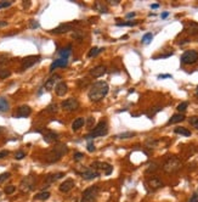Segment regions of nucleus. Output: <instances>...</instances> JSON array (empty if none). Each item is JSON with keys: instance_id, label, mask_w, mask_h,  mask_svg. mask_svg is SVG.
Masks as SVG:
<instances>
[{"instance_id": "obj_16", "label": "nucleus", "mask_w": 198, "mask_h": 202, "mask_svg": "<svg viewBox=\"0 0 198 202\" xmlns=\"http://www.w3.org/2000/svg\"><path fill=\"white\" fill-rule=\"evenodd\" d=\"M61 79V76L60 74H54V76H51L47 81L45 82V89L46 90H51V89H54L56 85H57V82Z\"/></svg>"}, {"instance_id": "obj_56", "label": "nucleus", "mask_w": 198, "mask_h": 202, "mask_svg": "<svg viewBox=\"0 0 198 202\" xmlns=\"http://www.w3.org/2000/svg\"><path fill=\"white\" fill-rule=\"evenodd\" d=\"M134 16H135V12H130V14H128V15H126V17H128V19L134 17Z\"/></svg>"}, {"instance_id": "obj_55", "label": "nucleus", "mask_w": 198, "mask_h": 202, "mask_svg": "<svg viewBox=\"0 0 198 202\" xmlns=\"http://www.w3.org/2000/svg\"><path fill=\"white\" fill-rule=\"evenodd\" d=\"M7 26V22L6 21H0V27H5Z\"/></svg>"}, {"instance_id": "obj_5", "label": "nucleus", "mask_w": 198, "mask_h": 202, "mask_svg": "<svg viewBox=\"0 0 198 202\" xmlns=\"http://www.w3.org/2000/svg\"><path fill=\"white\" fill-rule=\"evenodd\" d=\"M97 194H99V186L95 185V186L88 187L83 192L80 202H95L96 201V197H97Z\"/></svg>"}, {"instance_id": "obj_35", "label": "nucleus", "mask_w": 198, "mask_h": 202, "mask_svg": "<svg viewBox=\"0 0 198 202\" xmlns=\"http://www.w3.org/2000/svg\"><path fill=\"white\" fill-rule=\"evenodd\" d=\"M187 106H188V102H186V101H184V102H181V103H179L178 105V111L179 112H184V111H186V108H187Z\"/></svg>"}, {"instance_id": "obj_34", "label": "nucleus", "mask_w": 198, "mask_h": 202, "mask_svg": "<svg viewBox=\"0 0 198 202\" xmlns=\"http://www.w3.org/2000/svg\"><path fill=\"white\" fill-rule=\"evenodd\" d=\"M134 135H135L134 132H126V133H122V134L117 135V138H119V139H128V138H133Z\"/></svg>"}, {"instance_id": "obj_4", "label": "nucleus", "mask_w": 198, "mask_h": 202, "mask_svg": "<svg viewBox=\"0 0 198 202\" xmlns=\"http://www.w3.org/2000/svg\"><path fill=\"white\" fill-rule=\"evenodd\" d=\"M107 133H108V124H107V122L101 121L97 123V125L95 127V129H94L89 135L85 137V139H86V140H91V139L97 138V137L107 135Z\"/></svg>"}, {"instance_id": "obj_30", "label": "nucleus", "mask_w": 198, "mask_h": 202, "mask_svg": "<svg viewBox=\"0 0 198 202\" xmlns=\"http://www.w3.org/2000/svg\"><path fill=\"white\" fill-rule=\"evenodd\" d=\"M95 9H96L99 12H101V14H107V12H108L107 7H106L102 2H96V4H95Z\"/></svg>"}, {"instance_id": "obj_28", "label": "nucleus", "mask_w": 198, "mask_h": 202, "mask_svg": "<svg viewBox=\"0 0 198 202\" xmlns=\"http://www.w3.org/2000/svg\"><path fill=\"white\" fill-rule=\"evenodd\" d=\"M49 197H50V192H49V191H41V192L37 194V195L34 196L35 200H40V201H45V200H47Z\"/></svg>"}, {"instance_id": "obj_17", "label": "nucleus", "mask_w": 198, "mask_h": 202, "mask_svg": "<svg viewBox=\"0 0 198 202\" xmlns=\"http://www.w3.org/2000/svg\"><path fill=\"white\" fill-rule=\"evenodd\" d=\"M31 113H32L31 107L27 106V105H23V106H20V107L17 108L16 117H17V118H26V117H28Z\"/></svg>"}, {"instance_id": "obj_8", "label": "nucleus", "mask_w": 198, "mask_h": 202, "mask_svg": "<svg viewBox=\"0 0 198 202\" xmlns=\"http://www.w3.org/2000/svg\"><path fill=\"white\" fill-rule=\"evenodd\" d=\"M61 107H62L64 111L72 112V111H76V110L79 108V101L77 100L76 98H69V99H67V100L62 101Z\"/></svg>"}, {"instance_id": "obj_46", "label": "nucleus", "mask_w": 198, "mask_h": 202, "mask_svg": "<svg viewBox=\"0 0 198 202\" xmlns=\"http://www.w3.org/2000/svg\"><path fill=\"white\" fill-rule=\"evenodd\" d=\"M159 111H162V107H155L153 110H151V113H148V116L152 117L155 113H157V112H159Z\"/></svg>"}, {"instance_id": "obj_11", "label": "nucleus", "mask_w": 198, "mask_h": 202, "mask_svg": "<svg viewBox=\"0 0 198 202\" xmlns=\"http://www.w3.org/2000/svg\"><path fill=\"white\" fill-rule=\"evenodd\" d=\"M76 24L77 23H62V24H60L59 27H56L55 29H52L51 31V33H54V34H62V33H67V32H69V31H73V28L76 27Z\"/></svg>"}, {"instance_id": "obj_44", "label": "nucleus", "mask_w": 198, "mask_h": 202, "mask_svg": "<svg viewBox=\"0 0 198 202\" xmlns=\"http://www.w3.org/2000/svg\"><path fill=\"white\" fill-rule=\"evenodd\" d=\"M88 151L89 152H94L95 151V145L93 141H89L88 142Z\"/></svg>"}, {"instance_id": "obj_41", "label": "nucleus", "mask_w": 198, "mask_h": 202, "mask_svg": "<svg viewBox=\"0 0 198 202\" xmlns=\"http://www.w3.org/2000/svg\"><path fill=\"white\" fill-rule=\"evenodd\" d=\"M9 62H10V60H9V57L6 55H0V66L1 65H6Z\"/></svg>"}, {"instance_id": "obj_23", "label": "nucleus", "mask_w": 198, "mask_h": 202, "mask_svg": "<svg viewBox=\"0 0 198 202\" xmlns=\"http://www.w3.org/2000/svg\"><path fill=\"white\" fill-rule=\"evenodd\" d=\"M84 124H85V120H84L83 117H78L77 120H74V122L72 123V129H73L74 132H77V130H79Z\"/></svg>"}, {"instance_id": "obj_7", "label": "nucleus", "mask_w": 198, "mask_h": 202, "mask_svg": "<svg viewBox=\"0 0 198 202\" xmlns=\"http://www.w3.org/2000/svg\"><path fill=\"white\" fill-rule=\"evenodd\" d=\"M35 183H37L35 177H33V175H28V177H26V178L22 179L21 185H20V189L23 191V192H29V191H32V190L34 189Z\"/></svg>"}, {"instance_id": "obj_20", "label": "nucleus", "mask_w": 198, "mask_h": 202, "mask_svg": "<svg viewBox=\"0 0 198 202\" xmlns=\"http://www.w3.org/2000/svg\"><path fill=\"white\" fill-rule=\"evenodd\" d=\"M186 32L191 36H196L198 34V23L196 22H188L186 24Z\"/></svg>"}, {"instance_id": "obj_36", "label": "nucleus", "mask_w": 198, "mask_h": 202, "mask_svg": "<svg viewBox=\"0 0 198 202\" xmlns=\"http://www.w3.org/2000/svg\"><path fill=\"white\" fill-rule=\"evenodd\" d=\"M15 190H16V187H15L14 185H7V186L5 187V190H4V192H5L6 195H10V194L15 192Z\"/></svg>"}, {"instance_id": "obj_40", "label": "nucleus", "mask_w": 198, "mask_h": 202, "mask_svg": "<svg viewBox=\"0 0 198 202\" xmlns=\"http://www.w3.org/2000/svg\"><path fill=\"white\" fill-rule=\"evenodd\" d=\"M10 173L9 172H6V173H2V174H0V183H4L5 180H7L9 178H10Z\"/></svg>"}, {"instance_id": "obj_19", "label": "nucleus", "mask_w": 198, "mask_h": 202, "mask_svg": "<svg viewBox=\"0 0 198 202\" xmlns=\"http://www.w3.org/2000/svg\"><path fill=\"white\" fill-rule=\"evenodd\" d=\"M67 91H68V86H67V84L63 83V82L57 83V85L55 86V93H56V95H59V96H64V95L67 94Z\"/></svg>"}, {"instance_id": "obj_51", "label": "nucleus", "mask_w": 198, "mask_h": 202, "mask_svg": "<svg viewBox=\"0 0 198 202\" xmlns=\"http://www.w3.org/2000/svg\"><path fill=\"white\" fill-rule=\"evenodd\" d=\"M7 155H9V151H0V160L1 158H5Z\"/></svg>"}, {"instance_id": "obj_18", "label": "nucleus", "mask_w": 198, "mask_h": 202, "mask_svg": "<svg viewBox=\"0 0 198 202\" xmlns=\"http://www.w3.org/2000/svg\"><path fill=\"white\" fill-rule=\"evenodd\" d=\"M74 187V180L73 179H67L60 185V191L61 192H68Z\"/></svg>"}, {"instance_id": "obj_15", "label": "nucleus", "mask_w": 198, "mask_h": 202, "mask_svg": "<svg viewBox=\"0 0 198 202\" xmlns=\"http://www.w3.org/2000/svg\"><path fill=\"white\" fill-rule=\"evenodd\" d=\"M106 72H107L106 66H103V65H99V66L94 67L93 69H90V76L94 77V78H100V77H102Z\"/></svg>"}, {"instance_id": "obj_38", "label": "nucleus", "mask_w": 198, "mask_h": 202, "mask_svg": "<svg viewBox=\"0 0 198 202\" xmlns=\"http://www.w3.org/2000/svg\"><path fill=\"white\" fill-rule=\"evenodd\" d=\"M136 23H138L136 21H129V22H118V23H117V26H120V27H122V26H135Z\"/></svg>"}, {"instance_id": "obj_45", "label": "nucleus", "mask_w": 198, "mask_h": 202, "mask_svg": "<svg viewBox=\"0 0 198 202\" xmlns=\"http://www.w3.org/2000/svg\"><path fill=\"white\" fill-rule=\"evenodd\" d=\"M190 124H192V125L198 128V117H191L190 118Z\"/></svg>"}, {"instance_id": "obj_6", "label": "nucleus", "mask_w": 198, "mask_h": 202, "mask_svg": "<svg viewBox=\"0 0 198 202\" xmlns=\"http://www.w3.org/2000/svg\"><path fill=\"white\" fill-rule=\"evenodd\" d=\"M181 63L184 65H193L198 61V51L196 50H187L181 55Z\"/></svg>"}, {"instance_id": "obj_61", "label": "nucleus", "mask_w": 198, "mask_h": 202, "mask_svg": "<svg viewBox=\"0 0 198 202\" xmlns=\"http://www.w3.org/2000/svg\"><path fill=\"white\" fill-rule=\"evenodd\" d=\"M0 195H1V192H0Z\"/></svg>"}, {"instance_id": "obj_3", "label": "nucleus", "mask_w": 198, "mask_h": 202, "mask_svg": "<svg viewBox=\"0 0 198 202\" xmlns=\"http://www.w3.org/2000/svg\"><path fill=\"white\" fill-rule=\"evenodd\" d=\"M181 167H182V162L180 161L178 157L171 156V157H169L167 161L164 162L163 170L165 173H175V172H178V170L181 169Z\"/></svg>"}, {"instance_id": "obj_12", "label": "nucleus", "mask_w": 198, "mask_h": 202, "mask_svg": "<svg viewBox=\"0 0 198 202\" xmlns=\"http://www.w3.org/2000/svg\"><path fill=\"white\" fill-rule=\"evenodd\" d=\"M81 178L83 179H85V180H93V179H95V178H97L100 175V172L99 170H96L95 168H88V169H85L81 174Z\"/></svg>"}, {"instance_id": "obj_1", "label": "nucleus", "mask_w": 198, "mask_h": 202, "mask_svg": "<svg viewBox=\"0 0 198 202\" xmlns=\"http://www.w3.org/2000/svg\"><path fill=\"white\" fill-rule=\"evenodd\" d=\"M108 94V84L106 82H95L88 93L89 99L94 102L101 101Z\"/></svg>"}, {"instance_id": "obj_26", "label": "nucleus", "mask_w": 198, "mask_h": 202, "mask_svg": "<svg viewBox=\"0 0 198 202\" xmlns=\"http://www.w3.org/2000/svg\"><path fill=\"white\" fill-rule=\"evenodd\" d=\"M71 49H72L71 45H68V46L64 48V49H61V50L59 51L61 59H66V60H68V57H69V55H71Z\"/></svg>"}, {"instance_id": "obj_59", "label": "nucleus", "mask_w": 198, "mask_h": 202, "mask_svg": "<svg viewBox=\"0 0 198 202\" xmlns=\"http://www.w3.org/2000/svg\"><path fill=\"white\" fill-rule=\"evenodd\" d=\"M196 98L198 99V86H197V89H196Z\"/></svg>"}, {"instance_id": "obj_47", "label": "nucleus", "mask_w": 198, "mask_h": 202, "mask_svg": "<svg viewBox=\"0 0 198 202\" xmlns=\"http://www.w3.org/2000/svg\"><path fill=\"white\" fill-rule=\"evenodd\" d=\"M157 145V140H153V139H148V141H147V146H150V147H155Z\"/></svg>"}, {"instance_id": "obj_13", "label": "nucleus", "mask_w": 198, "mask_h": 202, "mask_svg": "<svg viewBox=\"0 0 198 202\" xmlns=\"http://www.w3.org/2000/svg\"><path fill=\"white\" fill-rule=\"evenodd\" d=\"M41 133H43V137H44V141L47 142V144L55 142L57 139H59V134L55 133V132H52V130L46 129V130H43Z\"/></svg>"}, {"instance_id": "obj_21", "label": "nucleus", "mask_w": 198, "mask_h": 202, "mask_svg": "<svg viewBox=\"0 0 198 202\" xmlns=\"http://www.w3.org/2000/svg\"><path fill=\"white\" fill-rule=\"evenodd\" d=\"M67 65H68V60H66V59H57V60H55L51 63L50 71L52 72V71H54L55 68H57V67H67Z\"/></svg>"}, {"instance_id": "obj_53", "label": "nucleus", "mask_w": 198, "mask_h": 202, "mask_svg": "<svg viewBox=\"0 0 198 202\" xmlns=\"http://www.w3.org/2000/svg\"><path fill=\"white\" fill-rule=\"evenodd\" d=\"M108 2H109L111 5H118L119 0H108Z\"/></svg>"}, {"instance_id": "obj_42", "label": "nucleus", "mask_w": 198, "mask_h": 202, "mask_svg": "<svg viewBox=\"0 0 198 202\" xmlns=\"http://www.w3.org/2000/svg\"><path fill=\"white\" fill-rule=\"evenodd\" d=\"M24 157H26V154H24L23 151H21V150L15 154V158H16V160H22V158H24Z\"/></svg>"}, {"instance_id": "obj_27", "label": "nucleus", "mask_w": 198, "mask_h": 202, "mask_svg": "<svg viewBox=\"0 0 198 202\" xmlns=\"http://www.w3.org/2000/svg\"><path fill=\"white\" fill-rule=\"evenodd\" d=\"M174 133L175 134H180V135H184V137H191V132L187 129V128H184V127H178L174 129Z\"/></svg>"}, {"instance_id": "obj_25", "label": "nucleus", "mask_w": 198, "mask_h": 202, "mask_svg": "<svg viewBox=\"0 0 198 202\" xmlns=\"http://www.w3.org/2000/svg\"><path fill=\"white\" fill-rule=\"evenodd\" d=\"M10 110V103L7 99L0 98V112H7Z\"/></svg>"}, {"instance_id": "obj_54", "label": "nucleus", "mask_w": 198, "mask_h": 202, "mask_svg": "<svg viewBox=\"0 0 198 202\" xmlns=\"http://www.w3.org/2000/svg\"><path fill=\"white\" fill-rule=\"evenodd\" d=\"M168 16H169V12H163V14L160 15V17H162V19H167Z\"/></svg>"}, {"instance_id": "obj_9", "label": "nucleus", "mask_w": 198, "mask_h": 202, "mask_svg": "<svg viewBox=\"0 0 198 202\" xmlns=\"http://www.w3.org/2000/svg\"><path fill=\"white\" fill-rule=\"evenodd\" d=\"M40 61L39 55H33V56H27L22 60V65H21V69L22 71H26L28 68H31L32 66H34L37 62Z\"/></svg>"}, {"instance_id": "obj_57", "label": "nucleus", "mask_w": 198, "mask_h": 202, "mask_svg": "<svg viewBox=\"0 0 198 202\" xmlns=\"http://www.w3.org/2000/svg\"><path fill=\"white\" fill-rule=\"evenodd\" d=\"M151 7H152V9H158L159 4H152V5H151Z\"/></svg>"}, {"instance_id": "obj_22", "label": "nucleus", "mask_w": 198, "mask_h": 202, "mask_svg": "<svg viewBox=\"0 0 198 202\" xmlns=\"http://www.w3.org/2000/svg\"><path fill=\"white\" fill-rule=\"evenodd\" d=\"M62 177H64V173H62V172H60V173H55V174H50V175L46 178V187H47L49 184L55 183L56 180L61 179Z\"/></svg>"}, {"instance_id": "obj_43", "label": "nucleus", "mask_w": 198, "mask_h": 202, "mask_svg": "<svg viewBox=\"0 0 198 202\" xmlns=\"http://www.w3.org/2000/svg\"><path fill=\"white\" fill-rule=\"evenodd\" d=\"M81 158H84V154H81V152H76L74 156H73V160L74 161H80Z\"/></svg>"}, {"instance_id": "obj_39", "label": "nucleus", "mask_w": 198, "mask_h": 202, "mask_svg": "<svg viewBox=\"0 0 198 202\" xmlns=\"http://www.w3.org/2000/svg\"><path fill=\"white\" fill-rule=\"evenodd\" d=\"M12 5V1L10 0H6V1H0V9H5V7H9Z\"/></svg>"}, {"instance_id": "obj_2", "label": "nucleus", "mask_w": 198, "mask_h": 202, "mask_svg": "<svg viewBox=\"0 0 198 202\" xmlns=\"http://www.w3.org/2000/svg\"><path fill=\"white\" fill-rule=\"evenodd\" d=\"M68 152V147H67V145H64V144H57L55 147H52L49 152H47V155L45 156V160L47 162H50V163H52V162H57L63 156V155H66Z\"/></svg>"}, {"instance_id": "obj_32", "label": "nucleus", "mask_w": 198, "mask_h": 202, "mask_svg": "<svg viewBox=\"0 0 198 202\" xmlns=\"http://www.w3.org/2000/svg\"><path fill=\"white\" fill-rule=\"evenodd\" d=\"M158 164L157 163H150V166L147 167V169H146V173L148 174V173H153V172H156V170H158Z\"/></svg>"}, {"instance_id": "obj_49", "label": "nucleus", "mask_w": 198, "mask_h": 202, "mask_svg": "<svg viewBox=\"0 0 198 202\" xmlns=\"http://www.w3.org/2000/svg\"><path fill=\"white\" fill-rule=\"evenodd\" d=\"M94 122H95V120H94L93 117H89V118H88V121L85 122V123L88 124V127H90V128H91V127H93V123H94Z\"/></svg>"}, {"instance_id": "obj_52", "label": "nucleus", "mask_w": 198, "mask_h": 202, "mask_svg": "<svg viewBox=\"0 0 198 202\" xmlns=\"http://www.w3.org/2000/svg\"><path fill=\"white\" fill-rule=\"evenodd\" d=\"M158 78H171V74H159Z\"/></svg>"}, {"instance_id": "obj_58", "label": "nucleus", "mask_w": 198, "mask_h": 202, "mask_svg": "<svg viewBox=\"0 0 198 202\" xmlns=\"http://www.w3.org/2000/svg\"><path fill=\"white\" fill-rule=\"evenodd\" d=\"M29 5H31V2H29V1H27V2H23V6H24V7H28Z\"/></svg>"}, {"instance_id": "obj_10", "label": "nucleus", "mask_w": 198, "mask_h": 202, "mask_svg": "<svg viewBox=\"0 0 198 202\" xmlns=\"http://www.w3.org/2000/svg\"><path fill=\"white\" fill-rule=\"evenodd\" d=\"M91 167L95 168L96 170H97V169L102 170L103 174H106V175H109V174L112 173V170H113V167H112L111 164L106 163V162H95V163H93Z\"/></svg>"}, {"instance_id": "obj_29", "label": "nucleus", "mask_w": 198, "mask_h": 202, "mask_svg": "<svg viewBox=\"0 0 198 202\" xmlns=\"http://www.w3.org/2000/svg\"><path fill=\"white\" fill-rule=\"evenodd\" d=\"M102 50H105V49H103V48H96V46L91 48V49H90V51L88 53V57H94V56H96V55L100 54Z\"/></svg>"}, {"instance_id": "obj_33", "label": "nucleus", "mask_w": 198, "mask_h": 202, "mask_svg": "<svg viewBox=\"0 0 198 202\" xmlns=\"http://www.w3.org/2000/svg\"><path fill=\"white\" fill-rule=\"evenodd\" d=\"M153 39V34L152 33H146L143 37H142V43L143 44H150Z\"/></svg>"}, {"instance_id": "obj_48", "label": "nucleus", "mask_w": 198, "mask_h": 202, "mask_svg": "<svg viewBox=\"0 0 198 202\" xmlns=\"http://www.w3.org/2000/svg\"><path fill=\"white\" fill-rule=\"evenodd\" d=\"M29 26H31V28H33V29H34V28H38V27H39V23H38L37 21L32 20V21H31V24H29Z\"/></svg>"}, {"instance_id": "obj_37", "label": "nucleus", "mask_w": 198, "mask_h": 202, "mask_svg": "<svg viewBox=\"0 0 198 202\" xmlns=\"http://www.w3.org/2000/svg\"><path fill=\"white\" fill-rule=\"evenodd\" d=\"M46 111L50 112V113H56V112H57V105H55V103L49 105L47 108H46Z\"/></svg>"}, {"instance_id": "obj_60", "label": "nucleus", "mask_w": 198, "mask_h": 202, "mask_svg": "<svg viewBox=\"0 0 198 202\" xmlns=\"http://www.w3.org/2000/svg\"><path fill=\"white\" fill-rule=\"evenodd\" d=\"M1 132H4V128H2V127H0V133H1Z\"/></svg>"}, {"instance_id": "obj_24", "label": "nucleus", "mask_w": 198, "mask_h": 202, "mask_svg": "<svg viewBox=\"0 0 198 202\" xmlns=\"http://www.w3.org/2000/svg\"><path fill=\"white\" fill-rule=\"evenodd\" d=\"M185 121V115L182 113H176L174 116H171V118L168 121V124H174V123H180V122Z\"/></svg>"}, {"instance_id": "obj_14", "label": "nucleus", "mask_w": 198, "mask_h": 202, "mask_svg": "<svg viewBox=\"0 0 198 202\" xmlns=\"http://www.w3.org/2000/svg\"><path fill=\"white\" fill-rule=\"evenodd\" d=\"M147 186L151 190H158L160 187H163V182L159 179L158 177H151L147 180Z\"/></svg>"}, {"instance_id": "obj_50", "label": "nucleus", "mask_w": 198, "mask_h": 202, "mask_svg": "<svg viewBox=\"0 0 198 202\" xmlns=\"http://www.w3.org/2000/svg\"><path fill=\"white\" fill-rule=\"evenodd\" d=\"M188 202H198V194H193Z\"/></svg>"}, {"instance_id": "obj_31", "label": "nucleus", "mask_w": 198, "mask_h": 202, "mask_svg": "<svg viewBox=\"0 0 198 202\" xmlns=\"http://www.w3.org/2000/svg\"><path fill=\"white\" fill-rule=\"evenodd\" d=\"M11 76V72L7 68H0V79H6Z\"/></svg>"}]
</instances>
